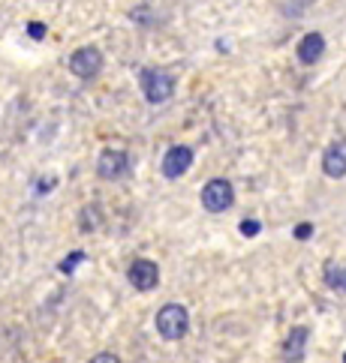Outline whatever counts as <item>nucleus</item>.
<instances>
[{
  "instance_id": "f257e3e1",
  "label": "nucleus",
  "mask_w": 346,
  "mask_h": 363,
  "mask_svg": "<svg viewBox=\"0 0 346 363\" xmlns=\"http://www.w3.org/2000/svg\"><path fill=\"white\" fill-rule=\"evenodd\" d=\"M139 84H142V90H145V99L153 102V106L172 99V94H175V79L163 69H142L139 72Z\"/></svg>"
},
{
  "instance_id": "f03ea898",
  "label": "nucleus",
  "mask_w": 346,
  "mask_h": 363,
  "mask_svg": "<svg viewBox=\"0 0 346 363\" xmlns=\"http://www.w3.org/2000/svg\"><path fill=\"white\" fill-rule=\"evenodd\" d=\"M190 328V315L181 303H166L157 313V330L163 340H181Z\"/></svg>"
},
{
  "instance_id": "7ed1b4c3",
  "label": "nucleus",
  "mask_w": 346,
  "mask_h": 363,
  "mask_svg": "<svg viewBox=\"0 0 346 363\" xmlns=\"http://www.w3.org/2000/svg\"><path fill=\"white\" fill-rule=\"evenodd\" d=\"M235 201V189L229 180L223 177H217V180H208V184L202 186V204H205V211H211V213H223L229 211Z\"/></svg>"
},
{
  "instance_id": "20e7f679",
  "label": "nucleus",
  "mask_w": 346,
  "mask_h": 363,
  "mask_svg": "<svg viewBox=\"0 0 346 363\" xmlns=\"http://www.w3.org/2000/svg\"><path fill=\"white\" fill-rule=\"evenodd\" d=\"M67 67L72 75H79V79H94V75L102 69V51L97 45H85L79 51H72Z\"/></svg>"
},
{
  "instance_id": "39448f33",
  "label": "nucleus",
  "mask_w": 346,
  "mask_h": 363,
  "mask_svg": "<svg viewBox=\"0 0 346 363\" xmlns=\"http://www.w3.org/2000/svg\"><path fill=\"white\" fill-rule=\"evenodd\" d=\"M126 279H130L133 289L139 291H151L153 285L160 282V267L151 262V258H136V262L130 264V270H126Z\"/></svg>"
},
{
  "instance_id": "423d86ee",
  "label": "nucleus",
  "mask_w": 346,
  "mask_h": 363,
  "mask_svg": "<svg viewBox=\"0 0 346 363\" xmlns=\"http://www.w3.org/2000/svg\"><path fill=\"white\" fill-rule=\"evenodd\" d=\"M126 168H130L126 150H102L99 160H97V174L102 180H118V177L126 174Z\"/></svg>"
},
{
  "instance_id": "0eeeda50",
  "label": "nucleus",
  "mask_w": 346,
  "mask_h": 363,
  "mask_svg": "<svg viewBox=\"0 0 346 363\" xmlns=\"http://www.w3.org/2000/svg\"><path fill=\"white\" fill-rule=\"evenodd\" d=\"M190 165H193V150H190L187 145H175L163 157V174L169 180H178L181 174H187Z\"/></svg>"
},
{
  "instance_id": "6e6552de",
  "label": "nucleus",
  "mask_w": 346,
  "mask_h": 363,
  "mask_svg": "<svg viewBox=\"0 0 346 363\" xmlns=\"http://www.w3.org/2000/svg\"><path fill=\"white\" fill-rule=\"evenodd\" d=\"M323 172L328 177H346V138L328 145V150L323 153Z\"/></svg>"
},
{
  "instance_id": "1a4fd4ad",
  "label": "nucleus",
  "mask_w": 346,
  "mask_h": 363,
  "mask_svg": "<svg viewBox=\"0 0 346 363\" xmlns=\"http://www.w3.org/2000/svg\"><path fill=\"white\" fill-rule=\"evenodd\" d=\"M323 55H325V36L323 33H307L304 40L298 43V60L307 63V67L316 63Z\"/></svg>"
},
{
  "instance_id": "9d476101",
  "label": "nucleus",
  "mask_w": 346,
  "mask_h": 363,
  "mask_svg": "<svg viewBox=\"0 0 346 363\" xmlns=\"http://www.w3.org/2000/svg\"><path fill=\"white\" fill-rule=\"evenodd\" d=\"M304 345H307V328H296L289 333V340L283 345V357L289 363H298L304 357Z\"/></svg>"
},
{
  "instance_id": "9b49d317",
  "label": "nucleus",
  "mask_w": 346,
  "mask_h": 363,
  "mask_svg": "<svg viewBox=\"0 0 346 363\" xmlns=\"http://www.w3.org/2000/svg\"><path fill=\"white\" fill-rule=\"evenodd\" d=\"M325 285L335 291H346V267L325 264Z\"/></svg>"
},
{
  "instance_id": "f8f14e48",
  "label": "nucleus",
  "mask_w": 346,
  "mask_h": 363,
  "mask_svg": "<svg viewBox=\"0 0 346 363\" xmlns=\"http://www.w3.org/2000/svg\"><path fill=\"white\" fill-rule=\"evenodd\" d=\"M82 262H87V255H85V252H70V255L60 262V274H72L75 264H82Z\"/></svg>"
},
{
  "instance_id": "ddd939ff",
  "label": "nucleus",
  "mask_w": 346,
  "mask_h": 363,
  "mask_svg": "<svg viewBox=\"0 0 346 363\" xmlns=\"http://www.w3.org/2000/svg\"><path fill=\"white\" fill-rule=\"evenodd\" d=\"M28 33H31V40H45L48 28H45L43 21H31V24H28Z\"/></svg>"
},
{
  "instance_id": "4468645a",
  "label": "nucleus",
  "mask_w": 346,
  "mask_h": 363,
  "mask_svg": "<svg viewBox=\"0 0 346 363\" xmlns=\"http://www.w3.org/2000/svg\"><path fill=\"white\" fill-rule=\"evenodd\" d=\"M262 231V225L256 223V219H244V223H241V235H247V238H256Z\"/></svg>"
},
{
  "instance_id": "2eb2a0df",
  "label": "nucleus",
  "mask_w": 346,
  "mask_h": 363,
  "mask_svg": "<svg viewBox=\"0 0 346 363\" xmlns=\"http://www.w3.org/2000/svg\"><path fill=\"white\" fill-rule=\"evenodd\" d=\"M310 235H313V225H310V223H298V228H296V238H298V240H307Z\"/></svg>"
},
{
  "instance_id": "dca6fc26",
  "label": "nucleus",
  "mask_w": 346,
  "mask_h": 363,
  "mask_svg": "<svg viewBox=\"0 0 346 363\" xmlns=\"http://www.w3.org/2000/svg\"><path fill=\"white\" fill-rule=\"evenodd\" d=\"M91 363H121V357H114V354H109V352H102V354L91 357Z\"/></svg>"
},
{
  "instance_id": "f3484780",
  "label": "nucleus",
  "mask_w": 346,
  "mask_h": 363,
  "mask_svg": "<svg viewBox=\"0 0 346 363\" xmlns=\"http://www.w3.org/2000/svg\"><path fill=\"white\" fill-rule=\"evenodd\" d=\"M343 363H346V354H343Z\"/></svg>"
}]
</instances>
